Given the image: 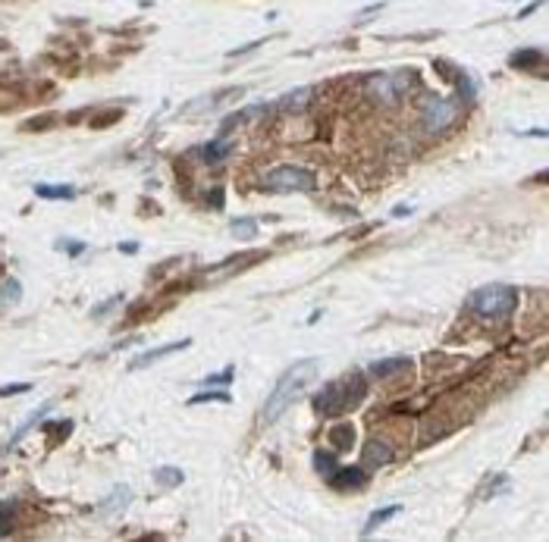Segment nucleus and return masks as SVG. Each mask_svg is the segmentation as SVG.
Returning a JSON list of instances; mask_svg holds the SVG:
<instances>
[{
  "mask_svg": "<svg viewBox=\"0 0 549 542\" xmlns=\"http://www.w3.org/2000/svg\"><path fill=\"white\" fill-rule=\"evenodd\" d=\"M314 467H317L320 474L330 476L333 470H336V458H333V454H324V452H314Z\"/></svg>",
  "mask_w": 549,
  "mask_h": 542,
  "instance_id": "nucleus-24",
  "label": "nucleus"
},
{
  "mask_svg": "<svg viewBox=\"0 0 549 542\" xmlns=\"http://www.w3.org/2000/svg\"><path fill=\"white\" fill-rule=\"evenodd\" d=\"M355 442V429L348 427V423H339V427H333L330 429V445H333V454H342L348 452Z\"/></svg>",
  "mask_w": 549,
  "mask_h": 542,
  "instance_id": "nucleus-12",
  "label": "nucleus"
},
{
  "mask_svg": "<svg viewBox=\"0 0 549 542\" xmlns=\"http://www.w3.org/2000/svg\"><path fill=\"white\" fill-rule=\"evenodd\" d=\"M518 304V291L512 285H502V282H490L481 285L468 298V307L477 313L481 320H502L509 317Z\"/></svg>",
  "mask_w": 549,
  "mask_h": 542,
  "instance_id": "nucleus-4",
  "label": "nucleus"
},
{
  "mask_svg": "<svg viewBox=\"0 0 549 542\" xmlns=\"http://www.w3.org/2000/svg\"><path fill=\"white\" fill-rule=\"evenodd\" d=\"M254 232H258V223H254V220H236V223H232V235L242 238V242L254 238Z\"/></svg>",
  "mask_w": 549,
  "mask_h": 542,
  "instance_id": "nucleus-23",
  "label": "nucleus"
},
{
  "mask_svg": "<svg viewBox=\"0 0 549 542\" xmlns=\"http://www.w3.org/2000/svg\"><path fill=\"white\" fill-rule=\"evenodd\" d=\"M113 119H120V110H110V113L97 116V119H95V126H97V129H104V122H113Z\"/></svg>",
  "mask_w": 549,
  "mask_h": 542,
  "instance_id": "nucleus-29",
  "label": "nucleus"
},
{
  "mask_svg": "<svg viewBox=\"0 0 549 542\" xmlns=\"http://www.w3.org/2000/svg\"><path fill=\"white\" fill-rule=\"evenodd\" d=\"M414 75L411 72H377L364 79V97L377 107H399L408 95L414 91Z\"/></svg>",
  "mask_w": 549,
  "mask_h": 542,
  "instance_id": "nucleus-3",
  "label": "nucleus"
},
{
  "mask_svg": "<svg viewBox=\"0 0 549 542\" xmlns=\"http://www.w3.org/2000/svg\"><path fill=\"white\" fill-rule=\"evenodd\" d=\"M50 407H54V401H44V405H41V407H38V411H32V414H28L26 420H22V423H19V429H16V433H13V439H10V448H13V445H16V442H19V439H22V436H26V433H28V429H32V427H35V423H38V420H41V417H44V414H50Z\"/></svg>",
  "mask_w": 549,
  "mask_h": 542,
  "instance_id": "nucleus-16",
  "label": "nucleus"
},
{
  "mask_svg": "<svg viewBox=\"0 0 549 542\" xmlns=\"http://www.w3.org/2000/svg\"><path fill=\"white\" fill-rule=\"evenodd\" d=\"M367 395V383L361 373H348L346 380L326 383L317 395H314V407L320 414H342L348 407H355Z\"/></svg>",
  "mask_w": 549,
  "mask_h": 542,
  "instance_id": "nucleus-2",
  "label": "nucleus"
},
{
  "mask_svg": "<svg viewBox=\"0 0 549 542\" xmlns=\"http://www.w3.org/2000/svg\"><path fill=\"white\" fill-rule=\"evenodd\" d=\"M16 499H7V502L0 505V536H7L13 530V517H16Z\"/></svg>",
  "mask_w": 549,
  "mask_h": 542,
  "instance_id": "nucleus-20",
  "label": "nucleus"
},
{
  "mask_svg": "<svg viewBox=\"0 0 549 542\" xmlns=\"http://www.w3.org/2000/svg\"><path fill=\"white\" fill-rule=\"evenodd\" d=\"M408 370V358H383V360H373L371 364V376H377V380H389V376H396V373Z\"/></svg>",
  "mask_w": 549,
  "mask_h": 542,
  "instance_id": "nucleus-9",
  "label": "nucleus"
},
{
  "mask_svg": "<svg viewBox=\"0 0 549 542\" xmlns=\"http://www.w3.org/2000/svg\"><path fill=\"white\" fill-rule=\"evenodd\" d=\"M230 148H232V142H226V135H220L217 142H210V144H204V148H201V160L214 166V163H220V160L230 157Z\"/></svg>",
  "mask_w": 549,
  "mask_h": 542,
  "instance_id": "nucleus-13",
  "label": "nucleus"
},
{
  "mask_svg": "<svg viewBox=\"0 0 549 542\" xmlns=\"http://www.w3.org/2000/svg\"><path fill=\"white\" fill-rule=\"evenodd\" d=\"M364 470L361 467H336L330 474V483L333 486H339V489H348V486H364Z\"/></svg>",
  "mask_w": 549,
  "mask_h": 542,
  "instance_id": "nucleus-10",
  "label": "nucleus"
},
{
  "mask_svg": "<svg viewBox=\"0 0 549 542\" xmlns=\"http://www.w3.org/2000/svg\"><path fill=\"white\" fill-rule=\"evenodd\" d=\"M389 461H393V448H389L387 442L373 439L371 445H367V452H364V464H367V467H383V464H389Z\"/></svg>",
  "mask_w": 549,
  "mask_h": 542,
  "instance_id": "nucleus-11",
  "label": "nucleus"
},
{
  "mask_svg": "<svg viewBox=\"0 0 549 542\" xmlns=\"http://www.w3.org/2000/svg\"><path fill=\"white\" fill-rule=\"evenodd\" d=\"M136 248H138L136 242H122V244H120V251H122V254H136Z\"/></svg>",
  "mask_w": 549,
  "mask_h": 542,
  "instance_id": "nucleus-30",
  "label": "nucleus"
},
{
  "mask_svg": "<svg viewBox=\"0 0 549 542\" xmlns=\"http://www.w3.org/2000/svg\"><path fill=\"white\" fill-rule=\"evenodd\" d=\"M320 370V360L317 358H305L299 360V364H292L289 370L283 373L277 380V386H273V392L267 395L264 407H261V423H273L277 417H283L286 411H289L295 401L305 395V389L314 383V376H317Z\"/></svg>",
  "mask_w": 549,
  "mask_h": 542,
  "instance_id": "nucleus-1",
  "label": "nucleus"
},
{
  "mask_svg": "<svg viewBox=\"0 0 549 542\" xmlns=\"http://www.w3.org/2000/svg\"><path fill=\"white\" fill-rule=\"evenodd\" d=\"M32 389V383H13V386H3L0 389V398H10V395H22Z\"/></svg>",
  "mask_w": 549,
  "mask_h": 542,
  "instance_id": "nucleus-26",
  "label": "nucleus"
},
{
  "mask_svg": "<svg viewBox=\"0 0 549 542\" xmlns=\"http://www.w3.org/2000/svg\"><path fill=\"white\" fill-rule=\"evenodd\" d=\"M232 373H236V367H226L223 373H210V376H204V386H230Z\"/></svg>",
  "mask_w": 549,
  "mask_h": 542,
  "instance_id": "nucleus-25",
  "label": "nucleus"
},
{
  "mask_svg": "<svg viewBox=\"0 0 549 542\" xmlns=\"http://www.w3.org/2000/svg\"><path fill=\"white\" fill-rule=\"evenodd\" d=\"M35 195L48 197V201H73L75 188L73 185H35Z\"/></svg>",
  "mask_w": 549,
  "mask_h": 542,
  "instance_id": "nucleus-15",
  "label": "nucleus"
},
{
  "mask_svg": "<svg viewBox=\"0 0 549 542\" xmlns=\"http://www.w3.org/2000/svg\"><path fill=\"white\" fill-rule=\"evenodd\" d=\"M261 188L270 195H292V191H314L317 188V176L305 166H292V163H279L273 170L261 176Z\"/></svg>",
  "mask_w": 549,
  "mask_h": 542,
  "instance_id": "nucleus-5",
  "label": "nucleus"
},
{
  "mask_svg": "<svg viewBox=\"0 0 549 542\" xmlns=\"http://www.w3.org/2000/svg\"><path fill=\"white\" fill-rule=\"evenodd\" d=\"M210 401H223V405H226V401H232V398H230V392H226V389L214 386V389H204V392L192 395L189 405H210Z\"/></svg>",
  "mask_w": 549,
  "mask_h": 542,
  "instance_id": "nucleus-19",
  "label": "nucleus"
},
{
  "mask_svg": "<svg viewBox=\"0 0 549 542\" xmlns=\"http://www.w3.org/2000/svg\"><path fill=\"white\" fill-rule=\"evenodd\" d=\"M537 63H543V50H528V54H524V50H521V54H515V57H512V66H515V69H530V66H537Z\"/></svg>",
  "mask_w": 549,
  "mask_h": 542,
  "instance_id": "nucleus-21",
  "label": "nucleus"
},
{
  "mask_svg": "<svg viewBox=\"0 0 549 542\" xmlns=\"http://www.w3.org/2000/svg\"><path fill=\"white\" fill-rule=\"evenodd\" d=\"M22 301V282L16 276H3L0 279V311H10Z\"/></svg>",
  "mask_w": 549,
  "mask_h": 542,
  "instance_id": "nucleus-8",
  "label": "nucleus"
},
{
  "mask_svg": "<svg viewBox=\"0 0 549 542\" xmlns=\"http://www.w3.org/2000/svg\"><path fill=\"white\" fill-rule=\"evenodd\" d=\"M129 499H132V489H129V486H116L113 492H110L107 505H101V514L107 517V514H116V511H122L126 505H129Z\"/></svg>",
  "mask_w": 549,
  "mask_h": 542,
  "instance_id": "nucleus-14",
  "label": "nucleus"
},
{
  "mask_svg": "<svg viewBox=\"0 0 549 542\" xmlns=\"http://www.w3.org/2000/svg\"><path fill=\"white\" fill-rule=\"evenodd\" d=\"M461 119L458 97H427L420 107V129L427 135H443Z\"/></svg>",
  "mask_w": 549,
  "mask_h": 542,
  "instance_id": "nucleus-6",
  "label": "nucleus"
},
{
  "mask_svg": "<svg viewBox=\"0 0 549 542\" xmlns=\"http://www.w3.org/2000/svg\"><path fill=\"white\" fill-rule=\"evenodd\" d=\"M60 248H69V258H79L82 251H85V242H60Z\"/></svg>",
  "mask_w": 549,
  "mask_h": 542,
  "instance_id": "nucleus-28",
  "label": "nucleus"
},
{
  "mask_svg": "<svg viewBox=\"0 0 549 542\" xmlns=\"http://www.w3.org/2000/svg\"><path fill=\"white\" fill-rule=\"evenodd\" d=\"M189 345H192V339H179V342H170V345L154 348V351H145V354H138V358L132 360L129 370H142V367H151V364H157L160 358H170L173 351H183V348H189Z\"/></svg>",
  "mask_w": 549,
  "mask_h": 542,
  "instance_id": "nucleus-7",
  "label": "nucleus"
},
{
  "mask_svg": "<svg viewBox=\"0 0 549 542\" xmlns=\"http://www.w3.org/2000/svg\"><path fill=\"white\" fill-rule=\"evenodd\" d=\"M311 95H314L311 88H299V91H289V95H286L283 101L277 104V107H279V110H289V113H292V110H305V104H308V97H311Z\"/></svg>",
  "mask_w": 549,
  "mask_h": 542,
  "instance_id": "nucleus-18",
  "label": "nucleus"
},
{
  "mask_svg": "<svg viewBox=\"0 0 549 542\" xmlns=\"http://www.w3.org/2000/svg\"><path fill=\"white\" fill-rule=\"evenodd\" d=\"M185 480V474L179 467H157V483L160 486H179Z\"/></svg>",
  "mask_w": 549,
  "mask_h": 542,
  "instance_id": "nucleus-22",
  "label": "nucleus"
},
{
  "mask_svg": "<svg viewBox=\"0 0 549 542\" xmlns=\"http://www.w3.org/2000/svg\"><path fill=\"white\" fill-rule=\"evenodd\" d=\"M120 301H122V295H113V298H110V301H107V304H101V307H95V311H91V317H104V313H110V311H113V307H116V304H120Z\"/></svg>",
  "mask_w": 549,
  "mask_h": 542,
  "instance_id": "nucleus-27",
  "label": "nucleus"
},
{
  "mask_svg": "<svg viewBox=\"0 0 549 542\" xmlns=\"http://www.w3.org/2000/svg\"><path fill=\"white\" fill-rule=\"evenodd\" d=\"M402 511V505H389V508H380V511H373L371 517H367V523H364V530H361V536H371L373 530L380 527V523H387V521H393L396 514Z\"/></svg>",
  "mask_w": 549,
  "mask_h": 542,
  "instance_id": "nucleus-17",
  "label": "nucleus"
}]
</instances>
